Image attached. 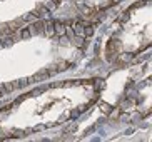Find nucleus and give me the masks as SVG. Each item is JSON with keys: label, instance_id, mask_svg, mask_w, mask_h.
<instances>
[{"label": "nucleus", "instance_id": "5", "mask_svg": "<svg viewBox=\"0 0 152 142\" xmlns=\"http://www.w3.org/2000/svg\"><path fill=\"white\" fill-rule=\"evenodd\" d=\"M22 23H23V18H18V20H12V22H9V27H10V30L12 32H15V30H18V29L22 27Z\"/></svg>", "mask_w": 152, "mask_h": 142}, {"label": "nucleus", "instance_id": "4", "mask_svg": "<svg viewBox=\"0 0 152 142\" xmlns=\"http://www.w3.org/2000/svg\"><path fill=\"white\" fill-rule=\"evenodd\" d=\"M72 29H74V34H77V35H82V32H84V22H80V20H75V22H74V25H72Z\"/></svg>", "mask_w": 152, "mask_h": 142}, {"label": "nucleus", "instance_id": "3", "mask_svg": "<svg viewBox=\"0 0 152 142\" xmlns=\"http://www.w3.org/2000/svg\"><path fill=\"white\" fill-rule=\"evenodd\" d=\"M65 23L64 22H54V29H55V34H58L60 37H64L65 35Z\"/></svg>", "mask_w": 152, "mask_h": 142}, {"label": "nucleus", "instance_id": "8", "mask_svg": "<svg viewBox=\"0 0 152 142\" xmlns=\"http://www.w3.org/2000/svg\"><path fill=\"white\" fill-rule=\"evenodd\" d=\"M50 74L47 70H42V72H39V74H35L34 77H30V80H42V79H47Z\"/></svg>", "mask_w": 152, "mask_h": 142}, {"label": "nucleus", "instance_id": "16", "mask_svg": "<svg viewBox=\"0 0 152 142\" xmlns=\"http://www.w3.org/2000/svg\"><path fill=\"white\" fill-rule=\"evenodd\" d=\"M65 67H69V64H67V62H62L60 65H58V69H57V70H65Z\"/></svg>", "mask_w": 152, "mask_h": 142}, {"label": "nucleus", "instance_id": "7", "mask_svg": "<svg viewBox=\"0 0 152 142\" xmlns=\"http://www.w3.org/2000/svg\"><path fill=\"white\" fill-rule=\"evenodd\" d=\"M10 35V34H14V32L10 30V27L9 23H0V35Z\"/></svg>", "mask_w": 152, "mask_h": 142}, {"label": "nucleus", "instance_id": "6", "mask_svg": "<svg viewBox=\"0 0 152 142\" xmlns=\"http://www.w3.org/2000/svg\"><path fill=\"white\" fill-rule=\"evenodd\" d=\"M35 9H37V12L40 13V17L49 18V10H47V9L44 7V4H37V7H35Z\"/></svg>", "mask_w": 152, "mask_h": 142}, {"label": "nucleus", "instance_id": "11", "mask_svg": "<svg viewBox=\"0 0 152 142\" xmlns=\"http://www.w3.org/2000/svg\"><path fill=\"white\" fill-rule=\"evenodd\" d=\"M72 40H74V44H75V45H79V47H84V45H87V42L84 44V39H80V37H79V39H75V37H74Z\"/></svg>", "mask_w": 152, "mask_h": 142}, {"label": "nucleus", "instance_id": "15", "mask_svg": "<svg viewBox=\"0 0 152 142\" xmlns=\"http://www.w3.org/2000/svg\"><path fill=\"white\" fill-rule=\"evenodd\" d=\"M5 90H7V92H10V90H14V85L10 84V82H5Z\"/></svg>", "mask_w": 152, "mask_h": 142}, {"label": "nucleus", "instance_id": "12", "mask_svg": "<svg viewBox=\"0 0 152 142\" xmlns=\"http://www.w3.org/2000/svg\"><path fill=\"white\" fill-rule=\"evenodd\" d=\"M20 35H22V39H28V37H30L32 34H30V30H28V29H23Z\"/></svg>", "mask_w": 152, "mask_h": 142}, {"label": "nucleus", "instance_id": "18", "mask_svg": "<svg viewBox=\"0 0 152 142\" xmlns=\"http://www.w3.org/2000/svg\"><path fill=\"white\" fill-rule=\"evenodd\" d=\"M0 94H2V95H5V94H7V90H5V85H4V84H0Z\"/></svg>", "mask_w": 152, "mask_h": 142}, {"label": "nucleus", "instance_id": "19", "mask_svg": "<svg viewBox=\"0 0 152 142\" xmlns=\"http://www.w3.org/2000/svg\"><path fill=\"white\" fill-rule=\"evenodd\" d=\"M0 97H2V94H0Z\"/></svg>", "mask_w": 152, "mask_h": 142}, {"label": "nucleus", "instance_id": "10", "mask_svg": "<svg viewBox=\"0 0 152 142\" xmlns=\"http://www.w3.org/2000/svg\"><path fill=\"white\" fill-rule=\"evenodd\" d=\"M82 35L84 37H92L94 35V25H87L85 27V30L82 32Z\"/></svg>", "mask_w": 152, "mask_h": 142}, {"label": "nucleus", "instance_id": "17", "mask_svg": "<svg viewBox=\"0 0 152 142\" xmlns=\"http://www.w3.org/2000/svg\"><path fill=\"white\" fill-rule=\"evenodd\" d=\"M119 112H121V109H115L114 114H110V117H112V119H117V117H119Z\"/></svg>", "mask_w": 152, "mask_h": 142}, {"label": "nucleus", "instance_id": "9", "mask_svg": "<svg viewBox=\"0 0 152 142\" xmlns=\"http://www.w3.org/2000/svg\"><path fill=\"white\" fill-rule=\"evenodd\" d=\"M44 7L47 10H55V7H57V2H54V0H45V4H44Z\"/></svg>", "mask_w": 152, "mask_h": 142}, {"label": "nucleus", "instance_id": "2", "mask_svg": "<svg viewBox=\"0 0 152 142\" xmlns=\"http://www.w3.org/2000/svg\"><path fill=\"white\" fill-rule=\"evenodd\" d=\"M44 25H45V23L39 20V22H37L35 25H32L30 29H28V30H30L32 35H34V34H44Z\"/></svg>", "mask_w": 152, "mask_h": 142}, {"label": "nucleus", "instance_id": "13", "mask_svg": "<svg viewBox=\"0 0 152 142\" xmlns=\"http://www.w3.org/2000/svg\"><path fill=\"white\" fill-rule=\"evenodd\" d=\"M100 107H102V111L105 112V114H109V112H110V105H109V104L102 102V104H100Z\"/></svg>", "mask_w": 152, "mask_h": 142}, {"label": "nucleus", "instance_id": "1", "mask_svg": "<svg viewBox=\"0 0 152 142\" xmlns=\"http://www.w3.org/2000/svg\"><path fill=\"white\" fill-rule=\"evenodd\" d=\"M45 29H44V34H45V35H47V37H52V35H54V34H55V29H54V20H50V18H47V20H45Z\"/></svg>", "mask_w": 152, "mask_h": 142}, {"label": "nucleus", "instance_id": "14", "mask_svg": "<svg viewBox=\"0 0 152 142\" xmlns=\"http://www.w3.org/2000/svg\"><path fill=\"white\" fill-rule=\"evenodd\" d=\"M65 34H67L70 39H74V37H75V34H74V30H72L70 27H65Z\"/></svg>", "mask_w": 152, "mask_h": 142}]
</instances>
